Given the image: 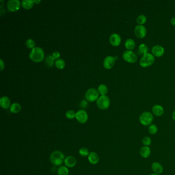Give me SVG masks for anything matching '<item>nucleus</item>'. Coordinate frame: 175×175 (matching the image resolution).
<instances>
[{
    "label": "nucleus",
    "instance_id": "f257e3e1",
    "mask_svg": "<svg viewBox=\"0 0 175 175\" xmlns=\"http://www.w3.org/2000/svg\"><path fill=\"white\" fill-rule=\"evenodd\" d=\"M44 58V50L41 47H36L32 48L30 52L29 58L33 62L39 63L43 60Z\"/></svg>",
    "mask_w": 175,
    "mask_h": 175
},
{
    "label": "nucleus",
    "instance_id": "f03ea898",
    "mask_svg": "<svg viewBox=\"0 0 175 175\" xmlns=\"http://www.w3.org/2000/svg\"><path fill=\"white\" fill-rule=\"evenodd\" d=\"M64 158L65 156L63 153L58 151L52 152L50 156V160L52 164L57 166L62 165L65 161Z\"/></svg>",
    "mask_w": 175,
    "mask_h": 175
},
{
    "label": "nucleus",
    "instance_id": "7ed1b4c3",
    "mask_svg": "<svg viewBox=\"0 0 175 175\" xmlns=\"http://www.w3.org/2000/svg\"><path fill=\"white\" fill-rule=\"evenodd\" d=\"M153 120V115L149 111H144L140 115L139 121L142 126H149L151 125Z\"/></svg>",
    "mask_w": 175,
    "mask_h": 175
},
{
    "label": "nucleus",
    "instance_id": "20e7f679",
    "mask_svg": "<svg viewBox=\"0 0 175 175\" xmlns=\"http://www.w3.org/2000/svg\"><path fill=\"white\" fill-rule=\"evenodd\" d=\"M155 59L153 55L147 53L142 56L140 61V65L142 67H148L152 65L155 62Z\"/></svg>",
    "mask_w": 175,
    "mask_h": 175
},
{
    "label": "nucleus",
    "instance_id": "39448f33",
    "mask_svg": "<svg viewBox=\"0 0 175 175\" xmlns=\"http://www.w3.org/2000/svg\"><path fill=\"white\" fill-rule=\"evenodd\" d=\"M97 105L100 110L108 109L110 105V100L106 95H101L97 100Z\"/></svg>",
    "mask_w": 175,
    "mask_h": 175
},
{
    "label": "nucleus",
    "instance_id": "423d86ee",
    "mask_svg": "<svg viewBox=\"0 0 175 175\" xmlns=\"http://www.w3.org/2000/svg\"><path fill=\"white\" fill-rule=\"evenodd\" d=\"M85 97L88 101L93 102L95 101V100H97L99 97V93L95 88H90L87 90Z\"/></svg>",
    "mask_w": 175,
    "mask_h": 175
},
{
    "label": "nucleus",
    "instance_id": "0eeeda50",
    "mask_svg": "<svg viewBox=\"0 0 175 175\" xmlns=\"http://www.w3.org/2000/svg\"><path fill=\"white\" fill-rule=\"evenodd\" d=\"M123 59L130 63H135L137 61V56L133 51L126 50L123 54Z\"/></svg>",
    "mask_w": 175,
    "mask_h": 175
},
{
    "label": "nucleus",
    "instance_id": "6e6552de",
    "mask_svg": "<svg viewBox=\"0 0 175 175\" xmlns=\"http://www.w3.org/2000/svg\"><path fill=\"white\" fill-rule=\"evenodd\" d=\"M76 119L80 123H85L88 119L87 112L84 110H79L76 113Z\"/></svg>",
    "mask_w": 175,
    "mask_h": 175
},
{
    "label": "nucleus",
    "instance_id": "1a4fd4ad",
    "mask_svg": "<svg viewBox=\"0 0 175 175\" xmlns=\"http://www.w3.org/2000/svg\"><path fill=\"white\" fill-rule=\"evenodd\" d=\"M21 3L19 0H9L7 2V6L8 10L11 12H15L19 10Z\"/></svg>",
    "mask_w": 175,
    "mask_h": 175
},
{
    "label": "nucleus",
    "instance_id": "9d476101",
    "mask_svg": "<svg viewBox=\"0 0 175 175\" xmlns=\"http://www.w3.org/2000/svg\"><path fill=\"white\" fill-rule=\"evenodd\" d=\"M135 34L137 38L142 39L146 35V29L143 25H137L135 28Z\"/></svg>",
    "mask_w": 175,
    "mask_h": 175
},
{
    "label": "nucleus",
    "instance_id": "9b49d317",
    "mask_svg": "<svg viewBox=\"0 0 175 175\" xmlns=\"http://www.w3.org/2000/svg\"><path fill=\"white\" fill-rule=\"evenodd\" d=\"M115 62V58L112 56H108L104 60V67L107 70H110L113 67Z\"/></svg>",
    "mask_w": 175,
    "mask_h": 175
},
{
    "label": "nucleus",
    "instance_id": "f8f14e48",
    "mask_svg": "<svg viewBox=\"0 0 175 175\" xmlns=\"http://www.w3.org/2000/svg\"><path fill=\"white\" fill-rule=\"evenodd\" d=\"M110 43L115 47L119 46L121 42V37L117 34H113L110 37Z\"/></svg>",
    "mask_w": 175,
    "mask_h": 175
},
{
    "label": "nucleus",
    "instance_id": "ddd939ff",
    "mask_svg": "<svg viewBox=\"0 0 175 175\" xmlns=\"http://www.w3.org/2000/svg\"><path fill=\"white\" fill-rule=\"evenodd\" d=\"M152 53L153 56L156 57H160L164 54V49L160 45H155L152 48Z\"/></svg>",
    "mask_w": 175,
    "mask_h": 175
},
{
    "label": "nucleus",
    "instance_id": "4468645a",
    "mask_svg": "<svg viewBox=\"0 0 175 175\" xmlns=\"http://www.w3.org/2000/svg\"><path fill=\"white\" fill-rule=\"evenodd\" d=\"M64 163H65L66 167L72 168V167H74V166H76L77 160H76V158L74 156H70L67 157L65 159Z\"/></svg>",
    "mask_w": 175,
    "mask_h": 175
},
{
    "label": "nucleus",
    "instance_id": "2eb2a0df",
    "mask_svg": "<svg viewBox=\"0 0 175 175\" xmlns=\"http://www.w3.org/2000/svg\"><path fill=\"white\" fill-rule=\"evenodd\" d=\"M151 169L153 171V173L157 174H161L163 171V167L161 163L158 162H154L151 164Z\"/></svg>",
    "mask_w": 175,
    "mask_h": 175
},
{
    "label": "nucleus",
    "instance_id": "dca6fc26",
    "mask_svg": "<svg viewBox=\"0 0 175 175\" xmlns=\"http://www.w3.org/2000/svg\"><path fill=\"white\" fill-rule=\"evenodd\" d=\"M88 160L92 164H97L99 161V156L95 152L92 151L88 156Z\"/></svg>",
    "mask_w": 175,
    "mask_h": 175
},
{
    "label": "nucleus",
    "instance_id": "f3484780",
    "mask_svg": "<svg viewBox=\"0 0 175 175\" xmlns=\"http://www.w3.org/2000/svg\"><path fill=\"white\" fill-rule=\"evenodd\" d=\"M151 153V150L149 146H143L140 148V154L143 158H147L149 157Z\"/></svg>",
    "mask_w": 175,
    "mask_h": 175
},
{
    "label": "nucleus",
    "instance_id": "a211bd4d",
    "mask_svg": "<svg viewBox=\"0 0 175 175\" xmlns=\"http://www.w3.org/2000/svg\"><path fill=\"white\" fill-rule=\"evenodd\" d=\"M152 112L154 115L157 117H160L164 113V109L162 106L160 105H155L152 108Z\"/></svg>",
    "mask_w": 175,
    "mask_h": 175
},
{
    "label": "nucleus",
    "instance_id": "6ab92c4d",
    "mask_svg": "<svg viewBox=\"0 0 175 175\" xmlns=\"http://www.w3.org/2000/svg\"><path fill=\"white\" fill-rule=\"evenodd\" d=\"M0 105L4 109H8L10 107V101L9 98L3 96L0 99Z\"/></svg>",
    "mask_w": 175,
    "mask_h": 175
},
{
    "label": "nucleus",
    "instance_id": "aec40b11",
    "mask_svg": "<svg viewBox=\"0 0 175 175\" xmlns=\"http://www.w3.org/2000/svg\"><path fill=\"white\" fill-rule=\"evenodd\" d=\"M21 110V106L18 103H14L10 107V110L12 113H19Z\"/></svg>",
    "mask_w": 175,
    "mask_h": 175
},
{
    "label": "nucleus",
    "instance_id": "412c9836",
    "mask_svg": "<svg viewBox=\"0 0 175 175\" xmlns=\"http://www.w3.org/2000/svg\"><path fill=\"white\" fill-rule=\"evenodd\" d=\"M136 43L134 40L131 39H128L126 40L125 43V47L128 50H131L135 48Z\"/></svg>",
    "mask_w": 175,
    "mask_h": 175
},
{
    "label": "nucleus",
    "instance_id": "4be33fe9",
    "mask_svg": "<svg viewBox=\"0 0 175 175\" xmlns=\"http://www.w3.org/2000/svg\"><path fill=\"white\" fill-rule=\"evenodd\" d=\"M34 1L32 0H23L22 2L23 7L25 9H30L34 6Z\"/></svg>",
    "mask_w": 175,
    "mask_h": 175
},
{
    "label": "nucleus",
    "instance_id": "5701e85b",
    "mask_svg": "<svg viewBox=\"0 0 175 175\" xmlns=\"http://www.w3.org/2000/svg\"><path fill=\"white\" fill-rule=\"evenodd\" d=\"M98 91L99 94L101 95H105L106 94L108 93V88L104 84H101L98 88Z\"/></svg>",
    "mask_w": 175,
    "mask_h": 175
},
{
    "label": "nucleus",
    "instance_id": "b1692460",
    "mask_svg": "<svg viewBox=\"0 0 175 175\" xmlns=\"http://www.w3.org/2000/svg\"><path fill=\"white\" fill-rule=\"evenodd\" d=\"M57 173L58 175H68L69 174V170L67 167L65 166H61L58 168Z\"/></svg>",
    "mask_w": 175,
    "mask_h": 175
},
{
    "label": "nucleus",
    "instance_id": "393cba45",
    "mask_svg": "<svg viewBox=\"0 0 175 175\" xmlns=\"http://www.w3.org/2000/svg\"><path fill=\"white\" fill-rule=\"evenodd\" d=\"M55 65L59 70H63L65 67V62L62 59H59L56 60Z\"/></svg>",
    "mask_w": 175,
    "mask_h": 175
},
{
    "label": "nucleus",
    "instance_id": "a878e982",
    "mask_svg": "<svg viewBox=\"0 0 175 175\" xmlns=\"http://www.w3.org/2000/svg\"><path fill=\"white\" fill-rule=\"evenodd\" d=\"M148 49L147 45L145 44H141L140 45L139 48H138V52L141 55H145L147 54Z\"/></svg>",
    "mask_w": 175,
    "mask_h": 175
},
{
    "label": "nucleus",
    "instance_id": "bb28decb",
    "mask_svg": "<svg viewBox=\"0 0 175 175\" xmlns=\"http://www.w3.org/2000/svg\"><path fill=\"white\" fill-rule=\"evenodd\" d=\"M148 131L149 132V133L151 135H155L157 133L158 131V128L157 126H156L155 124H152L148 126Z\"/></svg>",
    "mask_w": 175,
    "mask_h": 175
},
{
    "label": "nucleus",
    "instance_id": "cd10ccee",
    "mask_svg": "<svg viewBox=\"0 0 175 175\" xmlns=\"http://www.w3.org/2000/svg\"><path fill=\"white\" fill-rule=\"evenodd\" d=\"M55 60L52 55L48 56L45 59V63L48 67H52L54 64V60Z\"/></svg>",
    "mask_w": 175,
    "mask_h": 175
},
{
    "label": "nucleus",
    "instance_id": "c85d7f7f",
    "mask_svg": "<svg viewBox=\"0 0 175 175\" xmlns=\"http://www.w3.org/2000/svg\"><path fill=\"white\" fill-rule=\"evenodd\" d=\"M146 20H147L146 16L145 15L141 14V15H140L139 16H138L137 20H136V22L138 24H139L140 25H142L143 24L145 23V22H146Z\"/></svg>",
    "mask_w": 175,
    "mask_h": 175
},
{
    "label": "nucleus",
    "instance_id": "c756f323",
    "mask_svg": "<svg viewBox=\"0 0 175 175\" xmlns=\"http://www.w3.org/2000/svg\"><path fill=\"white\" fill-rule=\"evenodd\" d=\"M76 113L72 110H69L66 113V117L68 119L72 120L76 118Z\"/></svg>",
    "mask_w": 175,
    "mask_h": 175
},
{
    "label": "nucleus",
    "instance_id": "7c9ffc66",
    "mask_svg": "<svg viewBox=\"0 0 175 175\" xmlns=\"http://www.w3.org/2000/svg\"><path fill=\"white\" fill-rule=\"evenodd\" d=\"M79 154L80 156H81L82 157H86L88 156L89 155V151H88V149L86 148V147H82L80 149H79Z\"/></svg>",
    "mask_w": 175,
    "mask_h": 175
},
{
    "label": "nucleus",
    "instance_id": "2f4dec72",
    "mask_svg": "<svg viewBox=\"0 0 175 175\" xmlns=\"http://www.w3.org/2000/svg\"><path fill=\"white\" fill-rule=\"evenodd\" d=\"M142 144L146 146H149L151 144V140L149 137H144L142 140Z\"/></svg>",
    "mask_w": 175,
    "mask_h": 175
},
{
    "label": "nucleus",
    "instance_id": "473e14b6",
    "mask_svg": "<svg viewBox=\"0 0 175 175\" xmlns=\"http://www.w3.org/2000/svg\"><path fill=\"white\" fill-rule=\"evenodd\" d=\"M26 46L30 49H32L35 46V42L32 39H29L26 41Z\"/></svg>",
    "mask_w": 175,
    "mask_h": 175
},
{
    "label": "nucleus",
    "instance_id": "72a5a7b5",
    "mask_svg": "<svg viewBox=\"0 0 175 175\" xmlns=\"http://www.w3.org/2000/svg\"><path fill=\"white\" fill-rule=\"evenodd\" d=\"M80 106L82 108H87L88 106V102L86 101V100H82L81 103L80 104Z\"/></svg>",
    "mask_w": 175,
    "mask_h": 175
},
{
    "label": "nucleus",
    "instance_id": "f704fd0d",
    "mask_svg": "<svg viewBox=\"0 0 175 175\" xmlns=\"http://www.w3.org/2000/svg\"><path fill=\"white\" fill-rule=\"evenodd\" d=\"M52 56L54 57L55 59H59V58L60 57V54L59 52H55L52 54Z\"/></svg>",
    "mask_w": 175,
    "mask_h": 175
},
{
    "label": "nucleus",
    "instance_id": "c9c22d12",
    "mask_svg": "<svg viewBox=\"0 0 175 175\" xmlns=\"http://www.w3.org/2000/svg\"><path fill=\"white\" fill-rule=\"evenodd\" d=\"M0 64H1V70L2 71L5 67V64L2 59L0 60Z\"/></svg>",
    "mask_w": 175,
    "mask_h": 175
},
{
    "label": "nucleus",
    "instance_id": "e433bc0d",
    "mask_svg": "<svg viewBox=\"0 0 175 175\" xmlns=\"http://www.w3.org/2000/svg\"><path fill=\"white\" fill-rule=\"evenodd\" d=\"M171 24L173 26H175V18H172L171 21Z\"/></svg>",
    "mask_w": 175,
    "mask_h": 175
},
{
    "label": "nucleus",
    "instance_id": "4c0bfd02",
    "mask_svg": "<svg viewBox=\"0 0 175 175\" xmlns=\"http://www.w3.org/2000/svg\"><path fill=\"white\" fill-rule=\"evenodd\" d=\"M0 3H1V5H0V7L2 8L3 6H4V1L3 0H1L0 1Z\"/></svg>",
    "mask_w": 175,
    "mask_h": 175
},
{
    "label": "nucleus",
    "instance_id": "58836bf2",
    "mask_svg": "<svg viewBox=\"0 0 175 175\" xmlns=\"http://www.w3.org/2000/svg\"><path fill=\"white\" fill-rule=\"evenodd\" d=\"M172 119L174 121H175V110L173 111V113H172Z\"/></svg>",
    "mask_w": 175,
    "mask_h": 175
},
{
    "label": "nucleus",
    "instance_id": "ea45409f",
    "mask_svg": "<svg viewBox=\"0 0 175 175\" xmlns=\"http://www.w3.org/2000/svg\"><path fill=\"white\" fill-rule=\"evenodd\" d=\"M40 2H41V1H36V0H34V3H35L36 4H39Z\"/></svg>",
    "mask_w": 175,
    "mask_h": 175
},
{
    "label": "nucleus",
    "instance_id": "a19ab883",
    "mask_svg": "<svg viewBox=\"0 0 175 175\" xmlns=\"http://www.w3.org/2000/svg\"><path fill=\"white\" fill-rule=\"evenodd\" d=\"M149 175H159L158 174H157L155 173H152L151 174H150Z\"/></svg>",
    "mask_w": 175,
    "mask_h": 175
}]
</instances>
